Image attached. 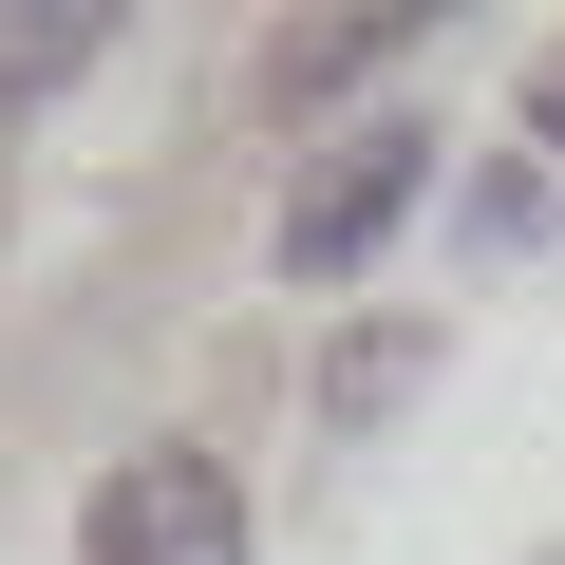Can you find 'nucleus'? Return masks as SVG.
<instances>
[{
  "label": "nucleus",
  "instance_id": "obj_1",
  "mask_svg": "<svg viewBox=\"0 0 565 565\" xmlns=\"http://www.w3.org/2000/svg\"><path fill=\"white\" fill-rule=\"evenodd\" d=\"M415 207H434V132H415V114H359L302 189H282V282H359Z\"/></svg>",
  "mask_w": 565,
  "mask_h": 565
},
{
  "label": "nucleus",
  "instance_id": "obj_2",
  "mask_svg": "<svg viewBox=\"0 0 565 565\" xmlns=\"http://www.w3.org/2000/svg\"><path fill=\"white\" fill-rule=\"evenodd\" d=\"M95 565H245L226 452H114L95 471Z\"/></svg>",
  "mask_w": 565,
  "mask_h": 565
},
{
  "label": "nucleus",
  "instance_id": "obj_3",
  "mask_svg": "<svg viewBox=\"0 0 565 565\" xmlns=\"http://www.w3.org/2000/svg\"><path fill=\"white\" fill-rule=\"evenodd\" d=\"M114 57V0H0V114L20 95H76Z\"/></svg>",
  "mask_w": 565,
  "mask_h": 565
},
{
  "label": "nucleus",
  "instance_id": "obj_4",
  "mask_svg": "<svg viewBox=\"0 0 565 565\" xmlns=\"http://www.w3.org/2000/svg\"><path fill=\"white\" fill-rule=\"evenodd\" d=\"M415 20H434V0H377V20H321V39H282V76H302V95H321V76H377V57L415 39Z\"/></svg>",
  "mask_w": 565,
  "mask_h": 565
},
{
  "label": "nucleus",
  "instance_id": "obj_5",
  "mask_svg": "<svg viewBox=\"0 0 565 565\" xmlns=\"http://www.w3.org/2000/svg\"><path fill=\"white\" fill-rule=\"evenodd\" d=\"M546 151H565V76H546Z\"/></svg>",
  "mask_w": 565,
  "mask_h": 565
}]
</instances>
